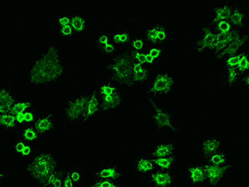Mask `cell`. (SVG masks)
I'll use <instances>...</instances> for the list:
<instances>
[{
  "label": "cell",
  "instance_id": "obj_30",
  "mask_svg": "<svg viewBox=\"0 0 249 187\" xmlns=\"http://www.w3.org/2000/svg\"><path fill=\"white\" fill-rule=\"evenodd\" d=\"M203 162L209 164L214 165V166H230L229 162V158L226 156V154H224L222 151H218L216 153L212 154L210 156L202 158Z\"/></svg>",
  "mask_w": 249,
  "mask_h": 187
},
{
  "label": "cell",
  "instance_id": "obj_20",
  "mask_svg": "<svg viewBox=\"0 0 249 187\" xmlns=\"http://www.w3.org/2000/svg\"><path fill=\"white\" fill-rule=\"evenodd\" d=\"M134 170L138 175L150 174L156 170V166L154 164L153 159L147 156H139L135 160L133 165Z\"/></svg>",
  "mask_w": 249,
  "mask_h": 187
},
{
  "label": "cell",
  "instance_id": "obj_21",
  "mask_svg": "<svg viewBox=\"0 0 249 187\" xmlns=\"http://www.w3.org/2000/svg\"><path fill=\"white\" fill-rule=\"evenodd\" d=\"M149 77V72L144 64L137 62L134 60L132 66V83L142 84L146 82Z\"/></svg>",
  "mask_w": 249,
  "mask_h": 187
},
{
  "label": "cell",
  "instance_id": "obj_1",
  "mask_svg": "<svg viewBox=\"0 0 249 187\" xmlns=\"http://www.w3.org/2000/svg\"><path fill=\"white\" fill-rule=\"evenodd\" d=\"M66 73V61L62 48L53 43L29 69L28 82L33 88L51 85L61 79Z\"/></svg>",
  "mask_w": 249,
  "mask_h": 187
},
{
  "label": "cell",
  "instance_id": "obj_37",
  "mask_svg": "<svg viewBox=\"0 0 249 187\" xmlns=\"http://www.w3.org/2000/svg\"><path fill=\"white\" fill-rule=\"evenodd\" d=\"M111 38L113 40L114 43H118V44H124L129 42L130 36L126 32L121 31L113 34Z\"/></svg>",
  "mask_w": 249,
  "mask_h": 187
},
{
  "label": "cell",
  "instance_id": "obj_19",
  "mask_svg": "<svg viewBox=\"0 0 249 187\" xmlns=\"http://www.w3.org/2000/svg\"><path fill=\"white\" fill-rule=\"evenodd\" d=\"M188 182L192 187H197L205 182V174L202 165L193 164L188 169Z\"/></svg>",
  "mask_w": 249,
  "mask_h": 187
},
{
  "label": "cell",
  "instance_id": "obj_51",
  "mask_svg": "<svg viewBox=\"0 0 249 187\" xmlns=\"http://www.w3.org/2000/svg\"><path fill=\"white\" fill-rule=\"evenodd\" d=\"M0 187H4V185H3V184H0Z\"/></svg>",
  "mask_w": 249,
  "mask_h": 187
},
{
  "label": "cell",
  "instance_id": "obj_23",
  "mask_svg": "<svg viewBox=\"0 0 249 187\" xmlns=\"http://www.w3.org/2000/svg\"><path fill=\"white\" fill-rule=\"evenodd\" d=\"M146 38L151 43H162L167 40L168 32L160 26L152 27L146 32Z\"/></svg>",
  "mask_w": 249,
  "mask_h": 187
},
{
  "label": "cell",
  "instance_id": "obj_44",
  "mask_svg": "<svg viewBox=\"0 0 249 187\" xmlns=\"http://www.w3.org/2000/svg\"><path fill=\"white\" fill-rule=\"evenodd\" d=\"M144 40L142 38H136L131 43V48L134 52H141L144 48Z\"/></svg>",
  "mask_w": 249,
  "mask_h": 187
},
{
  "label": "cell",
  "instance_id": "obj_27",
  "mask_svg": "<svg viewBox=\"0 0 249 187\" xmlns=\"http://www.w3.org/2000/svg\"><path fill=\"white\" fill-rule=\"evenodd\" d=\"M246 19L247 17L245 13L243 10H241L239 8L233 7L228 21L230 22L232 27L233 26V27H235V29H239L244 27Z\"/></svg>",
  "mask_w": 249,
  "mask_h": 187
},
{
  "label": "cell",
  "instance_id": "obj_3",
  "mask_svg": "<svg viewBox=\"0 0 249 187\" xmlns=\"http://www.w3.org/2000/svg\"><path fill=\"white\" fill-rule=\"evenodd\" d=\"M134 58L127 53L113 54L109 61L111 78L116 85L130 87L132 83V66Z\"/></svg>",
  "mask_w": 249,
  "mask_h": 187
},
{
  "label": "cell",
  "instance_id": "obj_32",
  "mask_svg": "<svg viewBox=\"0 0 249 187\" xmlns=\"http://www.w3.org/2000/svg\"><path fill=\"white\" fill-rule=\"evenodd\" d=\"M176 161V156L153 158L154 164L156 166V168H159L161 170H170L174 167Z\"/></svg>",
  "mask_w": 249,
  "mask_h": 187
},
{
  "label": "cell",
  "instance_id": "obj_29",
  "mask_svg": "<svg viewBox=\"0 0 249 187\" xmlns=\"http://www.w3.org/2000/svg\"><path fill=\"white\" fill-rule=\"evenodd\" d=\"M18 128V125L15 115L9 112L0 114V130L10 131L16 130Z\"/></svg>",
  "mask_w": 249,
  "mask_h": 187
},
{
  "label": "cell",
  "instance_id": "obj_17",
  "mask_svg": "<svg viewBox=\"0 0 249 187\" xmlns=\"http://www.w3.org/2000/svg\"><path fill=\"white\" fill-rule=\"evenodd\" d=\"M9 149L15 156H18L20 158H29L30 156H34V146L25 142L22 138H18L12 142L9 146Z\"/></svg>",
  "mask_w": 249,
  "mask_h": 187
},
{
  "label": "cell",
  "instance_id": "obj_16",
  "mask_svg": "<svg viewBox=\"0 0 249 187\" xmlns=\"http://www.w3.org/2000/svg\"><path fill=\"white\" fill-rule=\"evenodd\" d=\"M247 42V36L244 33L240 31L238 32V34L235 36L234 38L232 40V42L227 47L226 49L224 50L222 54L220 60H224L231 56L238 55V53L240 52L241 49L243 48Z\"/></svg>",
  "mask_w": 249,
  "mask_h": 187
},
{
  "label": "cell",
  "instance_id": "obj_50",
  "mask_svg": "<svg viewBox=\"0 0 249 187\" xmlns=\"http://www.w3.org/2000/svg\"><path fill=\"white\" fill-rule=\"evenodd\" d=\"M242 81L244 82V86L248 88V87H249V75L247 74H244V76H243Z\"/></svg>",
  "mask_w": 249,
  "mask_h": 187
},
{
  "label": "cell",
  "instance_id": "obj_7",
  "mask_svg": "<svg viewBox=\"0 0 249 187\" xmlns=\"http://www.w3.org/2000/svg\"><path fill=\"white\" fill-rule=\"evenodd\" d=\"M202 166L205 174V182L210 187L218 186L230 170V166H214L205 162Z\"/></svg>",
  "mask_w": 249,
  "mask_h": 187
},
{
  "label": "cell",
  "instance_id": "obj_12",
  "mask_svg": "<svg viewBox=\"0 0 249 187\" xmlns=\"http://www.w3.org/2000/svg\"><path fill=\"white\" fill-rule=\"evenodd\" d=\"M33 126L42 136L48 135L57 128V116L53 113L40 114Z\"/></svg>",
  "mask_w": 249,
  "mask_h": 187
},
{
  "label": "cell",
  "instance_id": "obj_48",
  "mask_svg": "<svg viewBox=\"0 0 249 187\" xmlns=\"http://www.w3.org/2000/svg\"><path fill=\"white\" fill-rule=\"evenodd\" d=\"M63 187H77L75 183H74L70 176H68V173L66 171L64 172V178H63Z\"/></svg>",
  "mask_w": 249,
  "mask_h": 187
},
{
  "label": "cell",
  "instance_id": "obj_41",
  "mask_svg": "<svg viewBox=\"0 0 249 187\" xmlns=\"http://www.w3.org/2000/svg\"><path fill=\"white\" fill-rule=\"evenodd\" d=\"M239 58H240V54L228 57L224 60V67L225 68H237Z\"/></svg>",
  "mask_w": 249,
  "mask_h": 187
},
{
  "label": "cell",
  "instance_id": "obj_5",
  "mask_svg": "<svg viewBox=\"0 0 249 187\" xmlns=\"http://www.w3.org/2000/svg\"><path fill=\"white\" fill-rule=\"evenodd\" d=\"M102 104V111H116L124 105V96L119 88L113 84H102L96 90Z\"/></svg>",
  "mask_w": 249,
  "mask_h": 187
},
{
  "label": "cell",
  "instance_id": "obj_8",
  "mask_svg": "<svg viewBox=\"0 0 249 187\" xmlns=\"http://www.w3.org/2000/svg\"><path fill=\"white\" fill-rule=\"evenodd\" d=\"M175 87V80L170 74H160L154 80L149 88V94L153 96L167 95Z\"/></svg>",
  "mask_w": 249,
  "mask_h": 187
},
{
  "label": "cell",
  "instance_id": "obj_35",
  "mask_svg": "<svg viewBox=\"0 0 249 187\" xmlns=\"http://www.w3.org/2000/svg\"><path fill=\"white\" fill-rule=\"evenodd\" d=\"M90 187H124L121 182H111V181H102L94 180Z\"/></svg>",
  "mask_w": 249,
  "mask_h": 187
},
{
  "label": "cell",
  "instance_id": "obj_46",
  "mask_svg": "<svg viewBox=\"0 0 249 187\" xmlns=\"http://www.w3.org/2000/svg\"><path fill=\"white\" fill-rule=\"evenodd\" d=\"M134 60L142 64H145V54L142 52H134L132 54Z\"/></svg>",
  "mask_w": 249,
  "mask_h": 187
},
{
  "label": "cell",
  "instance_id": "obj_14",
  "mask_svg": "<svg viewBox=\"0 0 249 187\" xmlns=\"http://www.w3.org/2000/svg\"><path fill=\"white\" fill-rule=\"evenodd\" d=\"M239 29H232L231 31L227 33V34H218L217 41H216L215 45L212 49L213 52V56L216 59H221L222 54L224 50L226 49L227 47L229 46L232 40L234 38L235 36L238 34Z\"/></svg>",
  "mask_w": 249,
  "mask_h": 187
},
{
  "label": "cell",
  "instance_id": "obj_49",
  "mask_svg": "<svg viewBox=\"0 0 249 187\" xmlns=\"http://www.w3.org/2000/svg\"><path fill=\"white\" fill-rule=\"evenodd\" d=\"M156 60L150 56V54H145V64H152Z\"/></svg>",
  "mask_w": 249,
  "mask_h": 187
},
{
  "label": "cell",
  "instance_id": "obj_24",
  "mask_svg": "<svg viewBox=\"0 0 249 187\" xmlns=\"http://www.w3.org/2000/svg\"><path fill=\"white\" fill-rule=\"evenodd\" d=\"M176 148L175 145L170 142H161L159 143L152 151L153 158L166 157V156H176Z\"/></svg>",
  "mask_w": 249,
  "mask_h": 187
},
{
  "label": "cell",
  "instance_id": "obj_11",
  "mask_svg": "<svg viewBox=\"0 0 249 187\" xmlns=\"http://www.w3.org/2000/svg\"><path fill=\"white\" fill-rule=\"evenodd\" d=\"M102 111V104L99 95L96 90H91L87 95L85 111L82 115V121H89L97 116Z\"/></svg>",
  "mask_w": 249,
  "mask_h": 187
},
{
  "label": "cell",
  "instance_id": "obj_47",
  "mask_svg": "<svg viewBox=\"0 0 249 187\" xmlns=\"http://www.w3.org/2000/svg\"><path fill=\"white\" fill-rule=\"evenodd\" d=\"M148 54H150L151 57H153L154 59L156 60L160 58V55H161V50L160 49V48L157 47H153V48H150V50L147 53Z\"/></svg>",
  "mask_w": 249,
  "mask_h": 187
},
{
  "label": "cell",
  "instance_id": "obj_42",
  "mask_svg": "<svg viewBox=\"0 0 249 187\" xmlns=\"http://www.w3.org/2000/svg\"><path fill=\"white\" fill-rule=\"evenodd\" d=\"M58 32H59L61 37H74L73 31H72V29H71V25L64 26V27H61V28H58Z\"/></svg>",
  "mask_w": 249,
  "mask_h": 187
},
{
  "label": "cell",
  "instance_id": "obj_25",
  "mask_svg": "<svg viewBox=\"0 0 249 187\" xmlns=\"http://www.w3.org/2000/svg\"><path fill=\"white\" fill-rule=\"evenodd\" d=\"M71 26L73 31L74 37H80L84 34L87 29V21L85 18L77 13L71 15Z\"/></svg>",
  "mask_w": 249,
  "mask_h": 187
},
{
  "label": "cell",
  "instance_id": "obj_31",
  "mask_svg": "<svg viewBox=\"0 0 249 187\" xmlns=\"http://www.w3.org/2000/svg\"><path fill=\"white\" fill-rule=\"evenodd\" d=\"M232 8H233V6L230 3L221 4V5L217 7L215 9V12H214V19H215L214 22L217 23L219 21L229 19Z\"/></svg>",
  "mask_w": 249,
  "mask_h": 187
},
{
  "label": "cell",
  "instance_id": "obj_40",
  "mask_svg": "<svg viewBox=\"0 0 249 187\" xmlns=\"http://www.w3.org/2000/svg\"><path fill=\"white\" fill-rule=\"evenodd\" d=\"M65 169L58 168L57 175L52 183L51 187H63V178H64Z\"/></svg>",
  "mask_w": 249,
  "mask_h": 187
},
{
  "label": "cell",
  "instance_id": "obj_4",
  "mask_svg": "<svg viewBox=\"0 0 249 187\" xmlns=\"http://www.w3.org/2000/svg\"><path fill=\"white\" fill-rule=\"evenodd\" d=\"M150 107V121L156 130L160 133L173 132L182 137V133L176 125V118L172 112L165 106L149 100Z\"/></svg>",
  "mask_w": 249,
  "mask_h": 187
},
{
  "label": "cell",
  "instance_id": "obj_36",
  "mask_svg": "<svg viewBox=\"0 0 249 187\" xmlns=\"http://www.w3.org/2000/svg\"><path fill=\"white\" fill-rule=\"evenodd\" d=\"M214 29L218 34H227L232 30V27L228 20H223L215 23Z\"/></svg>",
  "mask_w": 249,
  "mask_h": 187
},
{
  "label": "cell",
  "instance_id": "obj_10",
  "mask_svg": "<svg viewBox=\"0 0 249 187\" xmlns=\"http://www.w3.org/2000/svg\"><path fill=\"white\" fill-rule=\"evenodd\" d=\"M93 176L96 180L120 182L122 180V172L117 165H103L94 170Z\"/></svg>",
  "mask_w": 249,
  "mask_h": 187
},
{
  "label": "cell",
  "instance_id": "obj_2",
  "mask_svg": "<svg viewBox=\"0 0 249 187\" xmlns=\"http://www.w3.org/2000/svg\"><path fill=\"white\" fill-rule=\"evenodd\" d=\"M57 168L55 154L52 150H44L33 156L30 162L26 163L24 170L28 177L38 187Z\"/></svg>",
  "mask_w": 249,
  "mask_h": 187
},
{
  "label": "cell",
  "instance_id": "obj_18",
  "mask_svg": "<svg viewBox=\"0 0 249 187\" xmlns=\"http://www.w3.org/2000/svg\"><path fill=\"white\" fill-rule=\"evenodd\" d=\"M16 99L12 89L5 86H0V114L9 112Z\"/></svg>",
  "mask_w": 249,
  "mask_h": 187
},
{
  "label": "cell",
  "instance_id": "obj_39",
  "mask_svg": "<svg viewBox=\"0 0 249 187\" xmlns=\"http://www.w3.org/2000/svg\"><path fill=\"white\" fill-rule=\"evenodd\" d=\"M55 23L57 28L71 25V15H61L55 18Z\"/></svg>",
  "mask_w": 249,
  "mask_h": 187
},
{
  "label": "cell",
  "instance_id": "obj_6",
  "mask_svg": "<svg viewBox=\"0 0 249 187\" xmlns=\"http://www.w3.org/2000/svg\"><path fill=\"white\" fill-rule=\"evenodd\" d=\"M87 96L72 97L66 102L63 108V116L68 122H75L82 120L85 111Z\"/></svg>",
  "mask_w": 249,
  "mask_h": 187
},
{
  "label": "cell",
  "instance_id": "obj_28",
  "mask_svg": "<svg viewBox=\"0 0 249 187\" xmlns=\"http://www.w3.org/2000/svg\"><path fill=\"white\" fill-rule=\"evenodd\" d=\"M42 136H43L37 131V129L34 128V126H27L21 129L20 138H22L30 144L34 145L35 142H38L42 138Z\"/></svg>",
  "mask_w": 249,
  "mask_h": 187
},
{
  "label": "cell",
  "instance_id": "obj_34",
  "mask_svg": "<svg viewBox=\"0 0 249 187\" xmlns=\"http://www.w3.org/2000/svg\"><path fill=\"white\" fill-rule=\"evenodd\" d=\"M66 171L68 174V176H70L71 181L75 183L77 187H80L83 182V175L80 169L74 167H69L66 169Z\"/></svg>",
  "mask_w": 249,
  "mask_h": 187
},
{
  "label": "cell",
  "instance_id": "obj_13",
  "mask_svg": "<svg viewBox=\"0 0 249 187\" xmlns=\"http://www.w3.org/2000/svg\"><path fill=\"white\" fill-rule=\"evenodd\" d=\"M176 179L168 170H154L150 173V182L153 187H171L176 184Z\"/></svg>",
  "mask_w": 249,
  "mask_h": 187
},
{
  "label": "cell",
  "instance_id": "obj_38",
  "mask_svg": "<svg viewBox=\"0 0 249 187\" xmlns=\"http://www.w3.org/2000/svg\"><path fill=\"white\" fill-rule=\"evenodd\" d=\"M249 62L248 54H240V58L237 66V70L244 74L249 69Z\"/></svg>",
  "mask_w": 249,
  "mask_h": 187
},
{
  "label": "cell",
  "instance_id": "obj_26",
  "mask_svg": "<svg viewBox=\"0 0 249 187\" xmlns=\"http://www.w3.org/2000/svg\"><path fill=\"white\" fill-rule=\"evenodd\" d=\"M35 108V104L34 102L29 99H16L15 103L13 104L10 110H9V113L13 114V115H18V114L23 113L27 111L32 110Z\"/></svg>",
  "mask_w": 249,
  "mask_h": 187
},
{
  "label": "cell",
  "instance_id": "obj_33",
  "mask_svg": "<svg viewBox=\"0 0 249 187\" xmlns=\"http://www.w3.org/2000/svg\"><path fill=\"white\" fill-rule=\"evenodd\" d=\"M226 69L224 86L228 88H233L238 82V71L237 68H226Z\"/></svg>",
  "mask_w": 249,
  "mask_h": 187
},
{
  "label": "cell",
  "instance_id": "obj_15",
  "mask_svg": "<svg viewBox=\"0 0 249 187\" xmlns=\"http://www.w3.org/2000/svg\"><path fill=\"white\" fill-rule=\"evenodd\" d=\"M222 148V141L218 136H213L207 137L202 141L199 146V152L202 158L210 156L212 154L220 151Z\"/></svg>",
  "mask_w": 249,
  "mask_h": 187
},
{
  "label": "cell",
  "instance_id": "obj_9",
  "mask_svg": "<svg viewBox=\"0 0 249 187\" xmlns=\"http://www.w3.org/2000/svg\"><path fill=\"white\" fill-rule=\"evenodd\" d=\"M217 37H218V33L215 31L214 28H212V26L208 25L206 28H204L202 30L200 37L196 42L195 46L196 52L203 53L209 49L212 50L215 45Z\"/></svg>",
  "mask_w": 249,
  "mask_h": 187
},
{
  "label": "cell",
  "instance_id": "obj_43",
  "mask_svg": "<svg viewBox=\"0 0 249 187\" xmlns=\"http://www.w3.org/2000/svg\"><path fill=\"white\" fill-rule=\"evenodd\" d=\"M108 43H110V41H109V37L106 34H100L99 36L96 37V47L100 49H102L103 47L107 45Z\"/></svg>",
  "mask_w": 249,
  "mask_h": 187
},
{
  "label": "cell",
  "instance_id": "obj_45",
  "mask_svg": "<svg viewBox=\"0 0 249 187\" xmlns=\"http://www.w3.org/2000/svg\"><path fill=\"white\" fill-rule=\"evenodd\" d=\"M10 171L7 168L0 167V184H3L9 178Z\"/></svg>",
  "mask_w": 249,
  "mask_h": 187
},
{
  "label": "cell",
  "instance_id": "obj_22",
  "mask_svg": "<svg viewBox=\"0 0 249 187\" xmlns=\"http://www.w3.org/2000/svg\"><path fill=\"white\" fill-rule=\"evenodd\" d=\"M39 115L38 111L36 108H34L32 110L27 111L23 113L15 115V117L17 120L18 128H24L27 126H33Z\"/></svg>",
  "mask_w": 249,
  "mask_h": 187
}]
</instances>
